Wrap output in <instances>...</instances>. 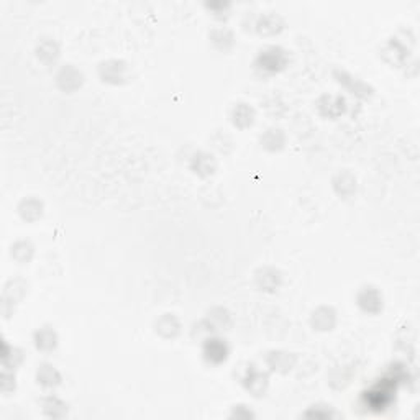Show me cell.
<instances>
[{
	"mask_svg": "<svg viewBox=\"0 0 420 420\" xmlns=\"http://www.w3.org/2000/svg\"><path fill=\"white\" fill-rule=\"evenodd\" d=\"M289 62L291 56L288 49L271 45V47H266L258 51L255 61H253V69L258 76L271 77L288 69Z\"/></svg>",
	"mask_w": 420,
	"mask_h": 420,
	"instance_id": "1",
	"label": "cell"
},
{
	"mask_svg": "<svg viewBox=\"0 0 420 420\" xmlns=\"http://www.w3.org/2000/svg\"><path fill=\"white\" fill-rule=\"evenodd\" d=\"M396 389L397 382L389 376L376 382L371 389L363 393V401L366 407L373 410V412H382V410L388 409L393 404L394 397H396Z\"/></svg>",
	"mask_w": 420,
	"mask_h": 420,
	"instance_id": "2",
	"label": "cell"
},
{
	"mask_svg": "<svg viewBox=\"0 0 420 420\" xmlns=\"http://www.w3.org/2000/svg\"><path fill=\"white\" fill-rule=\"evenodd\" d=\"M99 77L103 84L109 86H125L133 81L132 66L123 60H107L102 61L97 68Z\"/></svg>",
	"mask_w": 420,
	"mask_h": 420,
	"instance_id": "3",
	"label": "cell"
},
{
	"mask_svg": "<svg viewBox=\"0 0 420 420\" xmlns=\"http://www.w3.org/2000/svg\"><path fill=\"white\" fill-rule=\"evenodd\" d=\"M202 358L212 366H220L227 363L230 358V345L223 336L210 335L202 343Z\"/></svg>",
	"mask_w": 420,
	"mask_h": 420,
	"instance_id": "4",
	"label": "cell"
},
{
	"mask_svg": "<svg viewBox=\"0 0 420 420\" xmlns=\"http://www.w3.org/2000/svg\"><path fill=\"white\" fill-rule=\"evenodd\" d=\"M317 114L322 119L327 120H338L347 114L348 106L345 97L338 94H323L320 95L317 103Z\"/></svg>",
	"mask_w": 420,
	"mask_h": 420,
	"instance_id": "5",
	"label": "cell"
},
{
	"mask_svg": "<svg viewBox=\"0 0 420 420\" xmlns=\"http://www.w3.org/2000/svg\"><path fill=\"white\" fill-rule=\"evenodd\" d=\"M356 304L360 310L368 315H380L384 309V297L376 286H363L356 294Z\"/></svg>",
	"mask_w": 420,
	"mask_h": 420,
	"instance_id": "6",
	"label": "cell"
},
{
	"mask_svg": "<svg viewBox=\"0 0 420 420\" xmlns=\"http://www.w3.org/2000/svg\"><path fill=\"white\" fill-rule=\"evenodd\" d=\"M334 76L336 79V82H338L343 89H347L348 92L355 95V97L365 99L366 101V99H369L374 94V89L371 86L366 84L363 79L353 76V74L348 73V71L335 69Z\"/></svg>",
	"mask_w": 420,
	"mask_h": 420,
	"instance_id": "7",
	"label": "cell"
},
{
	"mask_svg": "<svg viewBox=\"0 0 420 420\" xmlns=\"http://www.w3.org/2000/svg\"><path fill=\"white\" fill-rule=\"evenodd\" d=\"M84 84V74L74 64H64L56 74V86L61 92L74 94Z\"/></svg>",
	"mask_w": 420,
	"mask_h": 420,
	"instance_id": "8",
	"label": "cell"
},
{
	"mask_svg": "<svg viewBox=\"0 0 420 420\" xmlns=\"http://www.w3.org/2000/svg\"><path fill=\"white\" fill-rule=\"evenodd\" d=\"M286 28L284 18L280 14H274V12H266L258 16L255 23V30L260 36L263 38H273V36L281 35L282 30Z\"/></svg>",
	"mask_w": 420,
	"mask_h": 420,
	"instance_id": "9",
	"label": "cell"
},
{
	"mask_svg": "<svg viewBox=\"0 0 420 420\" xmlns=\"http://www.w3.org/2000/svg\"><path fill=\"white\" fill-rule=\"evenodd\" d=\"M241 382H243L245 389H247L251 396L261 397V396H264L266 391H268L269 374L266 371H261V369H258L256 366H248L247 373H245Z\"/></svg>",
	"mask_w": 420,
	"mask_h": 420,
	"instance_id": "10",
	"label": "cell"
},
{
	"mask_svg": "<svg viewBox=\"0 0 420 420\" xmlns=\"http://www.w3.org/2000/svg\"><path fill=\"white\" fill-rule=\"evenodd\" d=\"M189 169L201 180H209L217 171V160L210 153L197 151L190 158Z\"/></svg>",
	"mask_w": 420,
	"mask_h": 420,
	"instance_id": "11",
	"label": "cell"
},
{
	"mask_svg": "<svg viewBox=\"0 0 420 420\" xmlns=\"http://www.w3.org/2000/svg\"><path fill=\"white\" fill-rule=\"evenodd\" d=\"M266 366L269 368V371L277 373V374H288L293 371L294 366L297 363V356L294 353L282 351V350H274L269 351L266 355Z\"/></svg>",
	"mask_w": 420,
	"mask_h": 420,
	"instance_id": "12",
	"label": "cell"
},
{
	"mask_svg": "<svg viewBox=\"0 0 420 420\" xmlns=\"http://www.w3.org/2000/svg\"><path fill=\"white\" fill-rule=\"evenodd\" d=\"M332 187H334L335 194L338 195L340 199L343 201H348V199H353L356 195V190H358V181H356L355 174L350 171H338L332 180Z\"/></svg>",
	"mask_w": 420,
	"mask_h": 420,
	"instance_id": "13",
	"label": "cell"
},
{
	"mask_svg": "<svg viewBox=\"0 0 420 420\" xmlns=\"http://www.w3.org/2000/svg\"><path fill=\"white\" fill-rule=\"evenodd\" d=\"M255 282L260 291L273 294L281 288L282 274L280 269L273 268V266H264V268H260L255 273Z\"/></svg>",
	"mask_w": 420,
	"mask_h": 420,
	"instance_id": "14",
	"label": "cell"
},
{
	"mask_svg": "<svg viewBox=\"0 0 420 420\" xmlns=\"http://www.w3.org/2000/svg\"><path fill=\"white\" fill-rule=\"evenodd\" d=\"M230 120H232V125H234L236 130L245 132L255 125L256 112L251 106H249V103L238 102L232 107Z\"/></svg>",
	"mask_w": 420,
	"mask_h": 420,
	"instance_id": "15",
	"label": "cell"
},
{
	"mask_svg": "<svg viewBox=\"0 0 420 420\" xmlns=\"http://www.w3.org/2000/svg\"><path fill=\"white\" fill-rule=\"evenodd\" d=\"M409 56H410L409 47L397 38H391L388 43H386L384 49H382V58H384L389 64L396 66V68H401V66L409 60Z\"/></svg>",
	"mask_w": 420,
	"mask_h": 420,
	"instance_id": "16",
	"label": "cell"
},
{
	"mask_svg": "<svg viewBox=\"0 0 420 420\" xmlns=\"http://www.w3.org/2000/svg\"><path fill=\"white\" fill-rule=\"evenodd\" d=\"M310 325L317 332H330L336 325V310L334 307L320 306L312 312Z\"/></svg>",
	"mask_w": 420,
	"mask_h": 420,
	"instance_id": "17",
	"label": "cell"
},
{
	"mask_svg": "<svg viewBox=\"0 0 420 420\" xmlns=\"http://www.w3.org/2000/svg\"><path fill=\"white\" fill-rule=\"evenodd\" d=\"M33 342H35L36 350L41 353H51L58 348L60 343V336L53 327H41L33 335Z\"/></svg>",
	"mask_w": 420,
	"mask_h": 420,
	"instance_id": "18",
	"label": "cell"
},
{
	"mask_svg": "<svg viewBox=\"0 0 420 420\" xmlns=\"http://www.w3.org/2000/svg\"><path fill=\"white\" fill-rule=\"evenodd\" d=\"M286 143H288V136H286L284 130H281V128H276V127L268 128V130H266L260 138L261 148L266 149V151H269V153H280L281 149H284Z\"/></svg>",
	"mask_w": 420,
	"mask_h": 420,
	"instance_id": "19",
	"label": "cell"
},
{
	"mask_svg": "<svg viewBox=\"0 0 420 420\" xmlns=\"http://www.w3.org/2000/svg\"><path fill=\"white\" fill-rule=\"evenodd\" d=\"M60 56H61V47L58 41L51 38H43L40 40L38 45H36V58H38L45 66L56 64Z\"/></svg>",
	"mask_w": 420,
	"mask_h": 420,
	"instance_id": "20",
	"label": "cell"
},
{
	"mask_svg": "<svg viewBox=\"0 0 420 420\" xmlns=\"http://www.w3.org/2000/svg\"><path fill=\"white\" fill-rule=\"evenodd\" d=\"M209 40L217 51L230 53L235 47V33L227 27H217L210 32Z\"/></svg>",
	"mask_w": 420,
	"mask_h": 420,
	"instance_id": "21",
	"label": "cell"
},
{
	"mask_svg": "<svg viewBox=\"0 0 420 420\" xmlns=\"http://www.w3.org/2000/svg\"><path fill=\"white\" fill-rule=\"evenodd\" d=\"M156 334L164 340H173L181 334V322L174 314H163L155 323Z\"/></svg>",
	"mask_w": 420,
	"mask_h": 420,
	"instance_id": "22",
	"label": "cell"
},
{
	"mask_svg": "<svg viewBox=\"0 0 420 420\" xmlns=\"http://www.w3.org/2000/svg\"><path fill=\"white\" fill-rule=\"evenodd\" d=\"M43 202L36 197H25L23 201L18 203V215L28 223L38 222V220L43 217Z\"/></svg>",
	"mask_w": 420,
	"mask_h": 420,
	"instance_id": "23",
	"label": "cell"
},
{
	"mask_svg": "<svg viewBox=\"0 0 420 420\" xmlns=\"http://www.w3.org/2000/svg\"><path fill=\"white\" fill-rule=\"evenodd\" d=\"M36 382L45 389H56L62 382V376L55 366L43 363L36 369Z\"/></svg>",
	"mask_w": 420,
	"mask_h": 420,
	"instance_id": "24",
	"label": "cell"
},
{
	"mask_svg": "<svg viewBox=\"0 0 420 420\" xmlns=\"http://www.w3.org/2000/svg\"><path fill=\"white\" fill-rule=\"evenodd\" d=\"M203 323L207 325V330L210 334H215V332L220 330H228V327L232 325V317L230 314L222 307H217V309H212L207 315V319L202 320Z\"/></svg>",
	"mask_w": 420,
	"mask_h": 420,
	"instance_id": "25",
	"label": "cell"
},
{
	"mask_svg": "<svg viewBox=\"0 0 420 420\" xmlns=\"http://www.w3.org/2000/svg\"><path fill=\"white\" fill-rule=\"evenodd\" d=\"M41 407H43V414L47 415V417L51 419H61L66 417V414H68V404H66L64 401L56 396H47L43 397V401H41Z\"/></svg>",
	"mask_w": 420,
	"mask_h": 420,
	"instance_id": "26",
	"label": "cell"
},
{
	"mask_svg": "<svg viewBox=\"0 0 420 420\" xmlns=\"http://www.w3.org/2000/svg\"><path fill=\"white\" fill-rule=\"evenodd\" d=\"M12 258L18 264H27L30 263L35 256V247H33L32 241L28 240H18L12 245Z\"/></svg>",
	"mask_w": 420,
	"mask_h": 420,
	"instance_id": "27",
	"label": "cell"
},
{
	"mask_svg": "<svg viewBox=\"0 0 420 420\" xmlns=\"http://www.w3.org/2000/svg\"><path fill=\"white\" fill-rule=\"evenodd\" d=\"M203 7L207 8V12H209L215 20L223 22V20H227L228 16H230L232 7L234 5H232V2H227V0H214V2H206Z\"/></svg>",
	"mask_w": 420,
	"mask_h": 420,
	"instance_id": "28",
	"label": "cell"
},
{
	"mask_svg": "<svg viewBox=\"0 0 420 420\" xmlns=\"http://www.w3.org/2000/svg\"><path fill=\"white\" fill-rule=\"evenodd\" d=\"M12 355H14L15 368H16V366H18V365H22V361H23V351H22V350H18V348H12ZM8 358H10V355L3 351V353H2L3 368H5V366H8Z\"/></svg>",
	"mask_w": 420,
	"mask_h": 420,
	"instance_id": "29",
	"label": "cell"
}]
</instances>
